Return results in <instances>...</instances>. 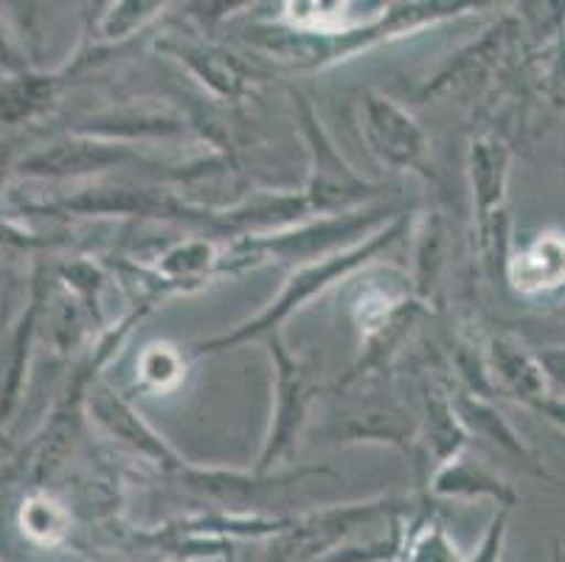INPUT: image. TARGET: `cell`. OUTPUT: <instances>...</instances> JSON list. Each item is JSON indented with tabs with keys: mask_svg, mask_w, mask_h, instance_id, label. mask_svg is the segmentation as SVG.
Here are the masks:
<instances>
[{
	"mask_svg": "<svg viewBox=\"0 0 565 562\" xmlns=\"http://www.w3.org/2000/svg\"><path fill=\"white\" fill-rule=\"evenodd\" d=\"M565 278V242L546 236L521 256L515 265V282L521 290H546Z\"/></svg>",
	"mask_w": 565,
	"mask_h": 562,
	"instance_id": "1",
	"label": "cell"
},
{
	"mask_svg": "<svg viewBox=\"0 0 565 562\" xmlns=\"http://www.w3.org/2000/svg\"><path fill=\"white\" fill-rule=\"evenodd\" d=\"M290 9H299V7H290ZM310 12H301L299 14H290L292 23H299L301 29H318V31H338V29H352L358 20L349 18V7L347 3H330V7H305Z\"/></svg>",
	"mask_w": 565,
	"mask_h": 562,
	"instance_id": "2",
	"label": "cell"
},
{
	"mask_svg": "<svg viewBox=\"0 0 565 562\" xmlns=\"http://www.w3.org/2000/svg\"><path fill=\"white\" fill-rule=\"evenodd\" d=\"M552 369H554V374H557V378L565 383V354H557V358H552Z\"/></svg>",
	"mask_w": 565,
	"mask_h": 562,
	"instance_id": "3",
	"label": "cell"
}]
</instances>
